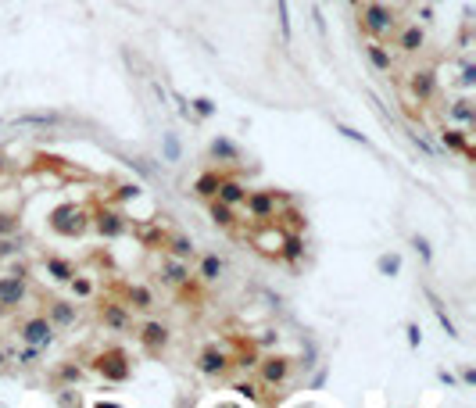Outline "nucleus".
Masks as SVG:
<instances>
[{
	"label": "nucleus",
	"mask_w": 476,
	"mask_h": 408,
	"mask_svg": "<svg viewBox=\"0 0 476 408\" xmlns=\"http://www.w3.org/2000/svg\"><path fill=\"white\" fill-rule=\"evenodd\" d=\"M358 25H362V33H366L369 40H384V36H390L394 29H398V18H394V11L384 4V0H366V4H362Z\"/></svg>",
	"instance_id": "nucleus-1"
},
{
	"label": "nucleus",
	"mask_w": 476,
	"mask_h": 408,
	"mask_svg": "<svg viewBox=\"0 0 476 408\" xmlns=\"http://www.w3.org/2000/svg\"><path fill=\"white\" fill-rule=\"evenodd\" d=\"M90 369L97 372V376H104L108 383H125L133 376V362H129V355H125L122 348H104L90 362Z\"/></svg>",
	"instance_id": "nucleus-2"
},
{
	"label": "nucleus",
	"mask_w": 476,
	"mask_h": 408,
	"mask_svg": "<svg viewBox=\"0 0 476 408\" xmlns=\"http://www.w3.org/2000/svg\"><path fill=\"white\" fill-rule=\"evenodd\" d=\"M86 208H79V204H58L51 212V229L58 237H79L86 229Z\"/></svg>",
	"instance_id": "nucleus-3"
},
{
	"label": "nucleus",
	"mask_w": 476,
	"mask_h": 408,
	"mask_svg": "<svg viewBox=\"0 0 476 408\" xmlns=\"http://www.w3.org/2000/svg\"><path fill=\"white\" fill-rule=\"evenodd\" d=\"M240 208H247V215L255 222H273V218H279V194L276 190H247Z\"/></svg>",
	"instance_id": "nucleus-4"
},
{
	"label": "nucleus",
	"mask_w": 476,
	"mask_h": 408,
	"mask_svg": "<svg viewBox=\"0 0 476 408\" xmlns=\"http://www.w3.org/2000/svg\"><path fill=\"white\" fill-rule=\"evenodd\" d=\"M18 340L29 344V348H51L54 344V322L47 319V316H33V319H25L18 326Z\"/></svg>",
	"instance_id": "nucleus-5"
},
{
	"label": "nucleus",
	"mask_w": 476,
	"mask_h": 408,
	"mask_svg": "<svg viewBox=\"0 0 476 408\" xmlns=\"http://www.w3.org/2000/svg\"><path fill=\"white\" fill-rule=\"evenodd\" d=\"M93 226H97V233L104 240H118V237L129 233V218H125L122 212H115V208H97L93 212Z\"/></svg>",
	"instance_id": "nucleus-6"
},
{
	"label": "nucleus",
	"mask_w": 476,
	"mask_h": 408,
	"mask_svg": "<svg viewBox=\"0 0 476 408\" xmlns=\"http://www.w3.org/2000/svg\"><path fill=\"white\" fill-rule=\"evenodd\" d=\"M258 369H262V383L265 387H283L290 380V358L287 355H265V358H258Z\"/></svg>",
	"instance_id": "nucleus-7"
},
{
	"label": "nucleus",
	"mask_w": 476,
	"mask_h": 408,
	"mask_svg": "<svg viewBox=\"0 0 476 408\" xmlns=\"http://www.w3.org/2000/svg\"><path fill=\"white\" fill-rule=\"evenodd\" d=\"M25 297H29L25 276H18V272L0 276V311H14V308L25 301Z\"/></svg>",
	"instance_id": "nucleus-8"
},
{
	"label": "nucleus",
	"mask_w": 476,
	"mask_h": 408,
	"mask_svg": "<svg viewBox=\"0 0 476 408\" xmlns=\"http://www.w3.org/2000/svg\"><path fill=\"white\" fill-rule=\"evenodd\" d=\"M262 229H255L251 233V240H255V247L262 251V255H279V247H283V237H287V233L283 229H276V222H258Z\"/></svg>",
	"instance_id": "nucleus-9"
},
{
	"label": "nucleus",
	"mask_w": 476,
	"mask_h": 408,
	"mask_svg": "<svg viewBox=\"0 0 476 408\" xmlns=\"http://www.w3.org/2000/svg\"><path fill=\"white\" fill-rule=\"evenodd\" d=\"M158 276H162L165 287H186L190 279H194V276H190V262H186V258H172V255L162 262Z\"/></svg>",
	"instance_id": "nucleus-10"
},
{
	"label": "nucleus",
	"mask_w": 476,
	"mask_h": 408,
	"mask_svg": "<svg viewBox=\"0 0 476 408\" xmlns=\"http://www.w3.org/2000/svg\"><path fill=\"white\" fill-rule=\"evenodd\" d=\"M168 326L165 322H144L140 326V344H144V351L147 355H158V351H165L168 348Z\"/></svg>",
	"instance_id": "nucleus-11"
},
{
	"label": "nucleus",
	"mask_w": 476,
	"mask_h": 408,
	"mask_svg": "<svg viewBox=\"0 0 476 408\" xmlns=\"http://www.w3.org/2000/svg\"><path fill=\"white\" fill-rule=\"evenodd\" d=\"M197 372L201 376H226L229 369V351H222V348H208V351H201L197 355Z\"/></svg>",
	"instance_id": "nucleus-12"
},
{
	"label": "nucleus",
	"mask_w": 476,
	"mask_h": 408,
	"mask_svg": "<svg viewBox=\"0 0 476 408\" xmlns=\"http://www.w3.org/2000/svg\"><path fill=\"white\" fill-rule=\"evenodd\" d=\"M408 90H412V97L416 101H434L437 97V75L434 68H419V72H412V79H408Z\"/></svg>",
	"instance_id": "nucleus-13"
},
{
	"label": "nucleus",
	"mask_w": 476,
	"mask_h": 408,
	"mask_svg": "<svg viewBox=\"0 0 476 408\" xmlns=\"http://www.w3.org/2000/svg\"><path fill=\"white\" fill-rule=\"evenodd\" d=\"M101 322L111 326V329H129L133 326V308H125L118 301H108V305H101Z\"/></svg>",
	"instance_id": "nucleus-14"
},
{
	"label": "nucleus",
	"mask_w": 476,
	"mask_h": 408,
	"mask_svg": "<svg viewBox=\"0 0 476 408\" xmlns=\"http://www.w3.org/2000/svg\"><path fill=\"white\" fill-rule=\"evenodd\" d=\"M215 197H218L222 204H229V208H240L244 197H247V186H244L240 179H233V176H222V179H218Z\"/></svg>",
	"instance_id": "nucleus-15"
},
{
	"label": "nucleus",
	"mask_w": 476,
	"mask_h": 408,
	"mask_svg": "<svg viewBox=\"0 0 476 408\" xmlns=\"http://www.w3.org/2000/svg\"><path fill=\"white\" fill-rule=\"evenodd\" d=\"M47 319H51L54 326H75L79 308H75V301H61V297H54V301H47Z\"/></svg>",
	"instance_id": "nucleus-16"
},
{
	"label": "nucleus",
	"mask_w": 476,
	"mask_h": 408,
	"mask_svg": "<svg viewBox=\"0 0 476 408\" xmlns=\"http://www.w3.org/2000/svg\"><path fill=\"white\" fill-rule=\"evenodd\" d=\"M208 215H212V222L222 226V229H233L240 218H236V208H229V204H222L218 197H208Z\"/></svg>",
	"instance_id": "nucleus-17"
},
{
	"label": "nucleus",
	"mask_w": 476,
	"mask_h": 408,
	"mask_svg": "<svg viewBox=\"0 0 476 408\" xmlns=\"http://www.w3.org/2000/svg\"><path fill=\"white\" fill-rule=\"evenodd\" d=\"M125 308H136V311H151L154 308V294L140 283H129L125 287Z\"/></svg>",
	"instance_id": "nucleus-18"
},
{
	"label": "nucleus",
	"mask_w": 476,
	"mask_h": 408,
	"mask_svg": "<svg viewBox=\"0 0 476 408\" xmlns=\"http://www.w3.org/2000/svg\"><path fill=\"white\" fill-rule=\"evenodd\" d=\"M366 54H369V61H373V68H376V72H390L394 54L384 47V40H369V43H366Z\"/></svg>",
	"instance_id": "nucleus-19"
},
{
	"label": "nucleus",
	"mask_w": 476,
	"mask_h": 408,
	"mask_svg": "<svg viewBox=\"0 0 476 408\" xmlns=\"http://www.w3.org/2000/svg\"><path fill=\"white\" fill-rule=\"evenodd\" d=\"M423 43H426V33H423V25H405L401 29V36H398V47L405 54H416L423 51Z\"/></svg>",
	"instance_id": "nucleus-20"
},
{
	"label": "nucleus",
	"mask_w": 476,
	"mask_h": 408,
	"mask_svg": "<svg viewBox=\"0 0 476 408\" xmlns=\"http://www.w3.org/2000/svg\"><path fill=\"white\" fill-rule=\"evenodd\" d=\"M222 272H226V262H222L218 255H204V258H201V269H197V276L204 279V283H218V279H222Z\"/></svg>",
	"instance_id": "nucleus-21"
},
{
	"label": "nucleus",
	"mask_w": 476,
	"mask_h": 408,
	"mask_svg": "<svg viewBox=\"0 0 476 408\" xmlns=\"http://www.w3.org/2000/svg\"><path fill=\"white\" fill-rule=\"evenodd\" d=\"M301 255H305V240H301L297 233H287V237H283V247H279V255H276V258H283L287 265H297V262H301Z\"/></svg>",
	"instance_id": "nucleus-22"
},
{
	"label": "nucleus",
	"mask_w": 476,
	"mask_h": 408,
	"mask_svg": "<svg viewBox=\"0 0 476 408\" xmlns=\"http://www.w3.org/2000/svg\"><path fill=\"white\" fill-rule=\"evenodd\" d=\"M440 144L448 147V151H462L466 158L473 154V147H469V133H466V129H444V133H440Z\"/></svg>",
	"instance_id": "nucleus-23"
},
{
	"label": "nucleus",
	"mask_w": 476,
	"mask_h": 408,
	"mask_svg": "<svg viewBox=\"0 0 476 408\" xmlns=\"http://www.w3.org/2000/svg\"><path fill=\"white\" fill-rule=\"evenodd\" d=\"M212 158H218V162H240V147H236L233 140L218 136V140H212Z\"/></svg>",
	"instance_id": "nucleus-24"
},
{
	"label": "nucleus",
	"mask_w": 476,
	"mask_h": 408,
	"mask_svg": "<svg viewBox=\"0 0 476 408\" xmlns=\"http://www.w3.org/2000/svg\"><path fill=\"white\" fill-rule=\"evenodd\" d=\"M43 265H47V272H51L58 283H68V279L75 276V265H72L68 258H47Z\"/></svg>",
	"instance_id": "nucleus-25"
},
{
	"label": "nucleus",
	"mask_w": 476,
	"mask_h": 408,
	"mask_svg": "<svg viewBox=\"0 0 476 408\" xmlns=\"http://www.w3.org/2000/svg\"><path fill=\"white\" fill-rule=\"evenodd\" d=\"M162 247H168V255H172V258H186V262L194 258V251H197L190 237H168Z\"/></svg>",
	"instance_id": "nucleus-26"
},
{
	"label": "nucleus",
	"mask_w": 476,
	"mask_h": 408,
	"mask_svg": "<svg viewBox=\"0 0 476 408\" xmlns=\"http://www.w3.org/2000/svg\"><path fill=\"white\" fill-rule=\"evenodd\" d=\"M218 179H222V172H201L197 183H194V194H197V197H215Z\"/></svg>",
	"instance_id": "nucleus-27"
},
{
	"label": "nucleus",
	"mask_w": 476,
	"mask_h": 408,
	"mask_svg": "<svg viewBox=\"0 0 476 408\" xmlns=\"http://www.w3.org/2000/svg\"><path fill=\"white\" fill-rule=\"evenodd\" d=\"M426 297H430V308H434V316H437V322L444 326V333H448V337L455 340V337H458V329H455V322H451V316H448V311H444V305L437 301V297H434L430 290H426Z\"/></svg>",
	"instance_id": "nucleus-28"
},
{
	"label": "nucleus",
	"mask_w": 476,
	"mask_h": 408,
	"mask_svg": "<svg viewBox=\"0 0 476 408\" xmlns=\"http://www.w3.org/2000/svg\"><path fill=\"white\" fill-rule=\"evenodd\" d=\"M276 11H279V33H283V43L294 40V25H290V0H276Z\"/></svg>",
	"instance_id": "nucleus-29"
},
{
	"label": "nucleus",
	"mask_w": 476,
	"mask_h": 408,
	"mask_svg": "<svg viewBox=\"0 0 476 408\" xmlns=\"http://www.w3.org/2000/svg\"><path fill=\"white\" fill-rule=\"evenodd\" d=\"M376 269L384 272V276H390V279H394V276L401 272V258H398V255H384V258L376 262Z\"/></svg>",
	"instance_id": "nucleus-30"
},
{
	"label": "nucleus",
	"mask_w": 476,
	"mask_h": 408,
	"mask_svg": "<svg viewBox=\"0 0 476 408\" xmlns=\"http://www.w3.org/2000/svg\"><path fill=\"white\" fill-rule=\"evenodd\" d=\"M79 376H83V366H75V362L58 366V380L61 383H79Z\"/></svg>",
	"instance_id": "nucleus-31"
},
{
	"label": "nucleus",
	"mask_w": 476,
	"mask_h": 408,
	"mask_svg": "<svg viewBox=\"0 0 476 408\" xmlns=\"http://www.w3.org/2000/svg\"><path fill=\"white\" fill-rule=\"evenodd\" d=\"M229 366L255 369V366H258V351H255V348H247V351H240V355H236V358H229Z\"/></svg>",
	"instance_id": "nucleus-32"
},
{
	"label": "nucleus",
	"mask_w": 476,
	"mask_h": 408,
	"mask_svg": "<svg viewBox=\"0 0 476 408\" xmlns=\"http://www.w3.org/2000/svg\"><path fill=\"white\" fill-rule=\"evenodd\" d=\"M18 215H8V212H0V237H14L18 233Z\"/></svg>",
	"instance_id": "nucleus-33"
},
{
	"label": "nucleus",
	"mask_w": 476,
	"mask_h": 408,
	"mask_svg": "<svg viewBox=\"0 0 476 408\" xmlns=\"http://www.w3.org/2000/svg\"><path fill=\"white\" fill-rule=\"evenodd\" d=\"M68 283H72V294H75V297H90V294H93V283H90L86 276H79V272L68 279Z\"/></svg>",
	"instance_id": "nucleus-34"
},
{
	"label": "nucleus",
	"mask_w": 476,
	"mask_h": 408,
	"mask_svg": "<svg viewBox=\"0 0 476 408\" xmlns=\"http://www.w3.org/2000/svg\"><path fill=\"white\" fill-rule=\"evenodd\" d=\"M233 390L240 398H247V401H258V387L255 383H247V380H240V383H233Z\"/></svg>",
	"instance_id": "nucleus-35"
},
{
	"label": "nucleus",
	"mask_w": 476,
	"mask_h": 408,
	"mask_svg": "<svg viewBox=\"0 0 476 408\" xmlns=\"http://www.w3.org/2000/svg\"><path fill=\"white\" fill-rule=\"evenodd\" d=\"M190 107H194V112H197L201 118H212V115H215V104H212L208 97H197V101L190 104Z\"/></svg>",
	"instance_id": "nucleus-36"
},
{
	"label": "nucleus",
	"mask_w": 476,
	"mask_h": 408,
	"mask_svg": "<svg viewBox=\"0 0 476 408\" xmlns=\"http://www.w3.org/2000/svg\"><path fill=\"white\" fill-rule=\"evenodd\" d=\"M412 247L419 251L423 262H434V251H430V244H426V237H419V233H416V237H412Z\"/></svg>",
	"instance_id": "nucleus-37"
},
{
	"label": "nucleus",
	"mask_w": 476,
	"mask_h": 408,
	"mask_svg": "<svg viewBox=\"0 0 476 408\" xmlns=\"http://www.w3.org/2000/svg\"><path fill=\"white\" fill-rule=\"evenodd\" d=\"M337 133H344L347 140H355V144H362V147H369V140H366V136H362L358 129H351V125H340V122H337Z\"/></svg>",
	"instance_id": "nucleus-38"
},
{
	"label": "nucleus",
	"mask_w": 476,
	"mask_h": 408,
	"mask_svg": "<svg viewBox=\"0 0 476 408\" xmlns=\"http://www.w3.org/2000/svg\"><path fill=\"white\" fill-rule=\"evenodd\" d=\"M165 158L168 162H179V140L176 136H165Z\"/></svg>",
	"instance_id": "nucleus-39"
},
{
	"label": "nucleus",
	"mask_w": 476,
	"mask_h": 408,
	"mask_svg": "<svg viewBox=\"0 0 476 408\" xmlns=\"http://www.w3.org/2000/svg\"><path fill=\"white\" fill-rule=\"evenodd\" d=\"M22 251V244H14V240H8V237H0V258H11V255H18Z\"/></svg>",
	"instance_id": "nucleus-40"
},
{
	"label": "nucleus",
	"mask_w": 476,
	"mask_h": 408,
	"mask_svg": "<svg viewBox=\"0 0 476 408\" xmlns=\"http://www.w3.org/2000/svg\"><path fill=\"white\" fill-rule=\"evenodd\" d=\"M451 112H455V118H462V122H469V118H473V107H469V101H458V104L451 107Z\"/></svg>",
	"instance_id": "nucleus-41"
},
{
	"label": "nucleus",
	"mask_w": 476,
	"mask_h": 408,
	"mask_svg": "<svg viewBox=\"0 0 476 408\" xmlns=\"http://www.w3.org/2000/svg\"><path fill=\"white\" fill-rule=\"evenodd\" d=\"M118 197H122V201L140 197V186H136V183H125V186H118Z\"/></svg>",
	"instance_id": "nucleus-42"
},
{
	"label": "nucleus",
	"mask_w": 476,
	"mask_h": 408,
	"mask_svg": "<svg viewBox=\"0 0 476 408\" xmlns=\"http://www.w3.org/2000/svg\"><path fill=\"white\" fill-rule=\"evenodd\" d=\"M408 344H412V348H419V344H423V329H419L416 322L408 326Z\"/></svg>",
	"instance_id": "nucleus-43"
},
{
	"label": "nucleus",
	"mask_w": 476,
	"mask_h": 408,
	"mask_svg": "<svg viewBox=\"0 0 476 408\" xmlns=\"http://www.w3.org/2000/svg\"><path fill=\"white\" fill-rule=\"evenodd\" d=\"M473 75H476V68H473V65H466V72H462V83H466V86L473 83Z\"/></svg>",
	"instance_id": "nucleus-44"
},
{
	"label": "nucleus",
	"mask_w": 476,
	"mask_h": 408,
	"mask_svg": "<svg viewBox=\"0 0 476 408\" xmlns=\"http://www.w3.org/2000/svg\"><path fill=\"white\" fill-rule=\"evenodd\" d=\"M347 4H355V8H358V4H362V0H347Z\"/></svg>",
	"instance_id": "nucleus-45"
}]
</instances>
